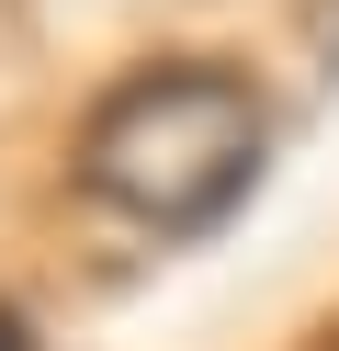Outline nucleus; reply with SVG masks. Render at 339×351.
Listing matches in <instances>:
<instances>
[{"label":"nucleus","instance_id":"obj_1","mask_svg":"<svg viewBox=\"0 0 339 351\" xmlns=\"http://www.w3.org/2000/svg\"><path fill=\"white\" fill-rule=\"evenodd\" d=\"M271 170V102L260 80L215 57H158L113 80L79 125V182L147 238H215Z\"/></svg>","mask_w":339,"mask_h":351},{"label":"nucleus","instance_id":"obj_2","mask_svg":"<svg viewBox=\"0 0 339 351\" xmlns=\"http://www.w3.org/2000/svg\"><path fill=\"white\" fill-rule=\"evenodd\" d=\"M0 351H34V328H23V306H0Z\"/></svg>","mask_w":339,"mask_h":351}]
</instances>
